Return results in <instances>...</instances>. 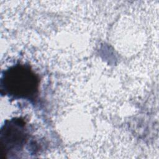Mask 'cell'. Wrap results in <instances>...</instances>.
Listing matches in <instances>:
<instances>
[{
  "label": "cell",
  "mask_w": 159,
  "mask_h": 159,
  "mask_svg": "<svg viewBox=\"0 0 159 159\" xmlns=\"http://www.w3.org/2000/svg\"><path fill=\"white\" fill-rule=\"evenodd\" d=\"M39 76L28 65L16 64L2 73L1 79V93L16 99L33 100L39 87Z\"/></svg>",
  "instance_id": "1"
},
{
  "label": "cell",
  "mask_w": 159,
  "mask_h": 159,
  "mask_svg": "<svg viewBox=\"0 0 159 159\" xmlns=\"http://www.w3.org/2000/svg\"><path fill=\"white\" fill-rule=\"evenodd\" d=\"M28 140L25 122L18 117L7 120L1 128V144L4 157L22 149Z\"/></svg>",
  "instance_id": "2"
}]
</instances>
